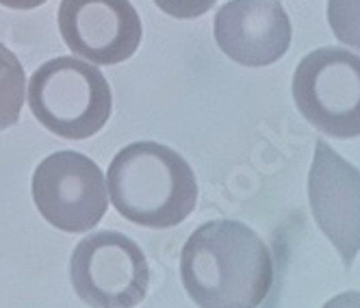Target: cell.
I'll return each mask as SVG.
<instances>
[{"label": "cell", "instance_id": "obj_1", "mask_svg": "<svg viewBox=\"0 0 360 308\" xmlns=\"http://www.w3.org/2000/svg\"><path fill=\"white\" fill-rule=\"evenodd\" d=\"M180 278L200 308H259L274 285V259L250 226L215 219L187 239Z\"/></svg>", "mask_w": 360, "mask_h": 308}, {"label": "cell", "instance_id": "obj_2", "mask_svg": "<svg viewBox=\"0 0 360 308\" xmlns=\"http://www.w3.org/2000/svg\"><path fill=\"white\" fill-rule=\"evenodd\" d=\"M107 191L124 219L154 230L183 224L198 204L191 165L157 141L124 146L109 165Z\"/></svg>", "mask_w": 360, "mask_h": 308}, {"label": "cell", "instance_id": "obj_3", "mask_svg": "<svg viewBox=\"0 0 360 308\" xmlns=\"http://www.w3.org/2000/svg\"><path fill=\"white\" fill-rule=\"evenodd\" d=\"M29 107L37 122L63 139H89L111 117V87L89 61L57 57L35 70L29 83Z\"/></svg>", "mask_w": 360, "mask_h": 308}, {"label": "cell", "instance_id": "obj_4", "mask_svg": "<svg viewBox=\"0 0 360 308\" xmlns=\"http://www.w3.org/2000/svg\"><path fill=\"white\" fill-rule=\"evenodd\" d=\"M70 280L76 295L91 308H135L148 295L150 265L131 237L100 230L74 248Z\"/></svg>", "mask_w": 360, "mask_h": 308}, {"label": "cell", "instance_id": "obj_5", "mask_svg": "<svg viewBox=\"0 0 360 308\" xmlns=\"http://www.w3.org/2000/svg\"><path fill=\"white\" fill-rule=\"evenodd\" d=\"M297 111L334 139L360 135V57L345 48L308 53L293 74Z\"/></svg>", "mask_w": 360, "mask_h": 308}, {"label": "cell", "instance_id": "obj_6", "mask_svg": "<svg viewBox=\"0 0 360 308\" xmlns=\"http://www.w3.org/2000/svg\"><path fill=\"white\" fill-rule=\"evenodd\" d=\"M31 191L41 217L63 233H89L107 215V178L81 152L46 157L33 172Z\"/></svg>", "mask_w": 360, "mask_h": 308}, {"label": "cell", "instance_id": "obj_7", "mask_svg": "<svg viewBox=\"0 0 360 308\" xmlns=\"http://www.w3.org/2000/svg\"><path fill=\"white\" fill-rule=\"evenodd\" d=\"M308 202L319 230L349 269L360 252V169L323 139L308 172Z\"/></svg>", "mask_w": 360, "mask_h": 308}, {"label": "cell", "instance_id": "obj_8", "mask_svg": "<svg viewBox=\"0 0 360 308\" xmlns=\"http://www.w3.org/2000/svg\"><path fill=\"white\" fill-rule=\"evenodd\" d=\"M59 31L76 57L96 65L131 59L143 33L131 0H61Z\"/></svg>", "mask_w": 360, "mask_h": 308}, {"label": "cell", "instance_id": "obj_9", "mask_svg": "<svg viewBox=\"0 0 360 308\" xmlns=\"http://www.w3.org/2000/svg\"><path fill=\"white\" fill-rule=\"evenodd\" d=\"M213 24L221 53L248 68L271 65L291 46V22L278 0H230Z\"/></svg>", "mask_w": 360, "mask_h": 308}, {"label": "cell", "instance_id": "obj_10", "mask_svg": "<svg viewBox=\"0 0 360 308\" xmlns=\"http://www.w3.org/2000/svg\"><path fill=\"white\" fill-rule=\"evenodd\" d=\"M27 98V74L20 59L0 41V131L11 128Z\"/></svg>", "mask_w": 360, "mask_h": 308}, {"label": "cell", "instance_id": "obj_11", "mask_svg": "<svg viewBox=\"0 0 360 308\" xmlns=\"http://www.w3.org/2000/svg\"><path fill=\"white\" fill-rule=\"evenodd\" d=\"M328 22L334 37L360 50V0H328Z\"/></svg>", "mask_w": 360, "mask_h": 308}, {"label": "cell", "instance_id": "obj_12", "mask_svg": "<svg viewBox=\"0 0 360 308\" xmlns=\"http://www.w3.org/2000/svg\"><path fill=\"white\" fill-rule=\"evenodd\" d=\"M217 0H154L163 13L176 18V20H193L207 13Z\"/></svg>", "mask_w": 360, "mask_h": 308}, {"label": "cell", "instance_id": "obj_13", "mask_svg": "<svg viewBox=\"0 0 360 308\" xmlns=\"http://www.w3.org/2000/svg\"><path fill=\"white\" fill-rule=\"evenodd\" d=\"M323 308H360V291H347L334 295L323 304Z\"/></svg>", "mask_w": 360, "mask_h": 308}, {"label": "cell", "instance_id": "obj_14", "mask_svg": "<svg viewBox=\"0 0 360 308\" xmlns=\"http://www.w3.org/2000/svg\"><path fill=\"white\" fill-rule=\"evenodd\" d=\"M46 0H0V5L7 9H18V11H29V9H37L39 5H44Z\"/></svg>", "mask_w": 360, "mask_h": 308}]
</instances>
